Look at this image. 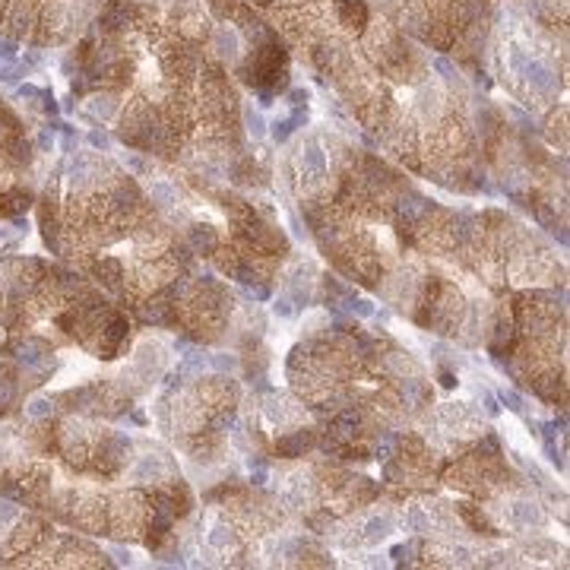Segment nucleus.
Returning <instances> with one entry per match:
<instances>
[{
    "label": "nucleus",
    "mask_w": 570,
    "mask_h": 570,
    "mask_svg": "<svg viewBox=\"0 0 570 570\" xmlns=\"http://www.w3.org/2000/svg\"><path fill=\"white\" fill-rule=\"evenodd\" d=\"M209 368H216V371H238V359L219 352V355H209Z\"/></svg>",
    "instance_id": "4468645a"
},
{
    "label": "nucleus",
    "mask_w": 570,
    "mask_h": 570,
    "mask_svg": "<svg viewBox=\"0 0 570 570\" xmlns=\"http://www.w3.org/2000/svg\"><path fill=\"white\" fill-rule=\"evenodd\" d=\"M504 520L517 532H536L545 526V510L538 504H532V501H513V504H507Z\"/></svg>",
    "instance_id": "f03ea898"
},
{
    "label": "nucleus",
    "mask_w": 570,
    "mask_h": 570,
    "mask_svg": "<svg viewBox=\"0 0 570 570\" xmlns=\"http://www.w3.org/2000/svg\"><path fill=\"white\" fill-rule=\"evenodd\" d=\"M16 520H20V507L10 504V501H0V532H7Z\"/></svg>",
    "instance_id": "ddd939ff"
},
{
    "label": "nucleus",
    "mask_w": 570,
    "mask_h": 570,
    "mask_svg": "<svg viewBox=\"0 0 570 570\" xmlns=\"http://www.w3.org/2000/svg\"><path fill=\"white\" fill-rule=\"evenodd\" d=\"M431 67H434V70H438L440 76H444V80H457V67H453L450 60H444V57H434V60H431Z\"/></svg>",
    "instance_id": "dca6fc26"
},
{
    "label": "nucleus",
    "mask_w": 570,
    "mask_h": 570,
    "mask_svg": "<svg viewBox=\"0 0 570 570\" xmlns=\"http://www.w3.org/2000/svg\"><path fill=\"white\" fill-rule=\"evenodd\" d=\"M352 311L359 314V317H371L374 305H371V301H365V298H359V301H352Z\"/></svg>",
    "instance_id": "412c9836"
},
{
    "label": "nucleus",
    "mask_w": 570,
    "mask_h": 570,
    "mask_svg": "<svg viewBox=\"0 0 570 570\" xmlns=\"http://www.w3.org/2000/svg\"><path fill=\"white\" fill-rule=\"evenodd\" d=\"M86 139H89V146L92 149H111V137H108L105 130H92Z\"/></svg>",
    "instance_id": "f3484780"
},
{
    "label": "nucleus",
    "mask_w": 570,
    "mask_h": 570,
    "mask_svg": "<svg viewBox=\"0 0 570 570\" xmlns=\"http://www.w3.org/2000/svg\"><path fill=\"white\" fill-rule=\"evenodd\" d=\"M120 162H124L130 172H137V174H146V162L139 159V155H133V153H124L120 155Z\"/></svg>",
    "instance_id": "6ab92c4d"
},
{
    "label": "nucleus",
    "mask_w": 570,
    "mask_h": 570,
    "mask_svg": "<svg viewBox=\"0 0 570 570\" xmlns=\"http://www.w3.org/2000/svg\"><path fill=\"white\" fill-rule=\"evenodd\" d=\"M272 314H276V317H292V314H295V305L285 298V295H279L276 305H272Z\"/></svg>",
    "instance_id": "a211bd4d"
},
{
    "label": "nucleus",
    "mask_w": 570,
    "mask_h": 570,
    "mask_svg": "<svg viewBox=\"0 0 570 570\" xmlns=\"http://www.w3.org/2000/svg\"><path fill=\"white\" fill-rule=\"evenodd\" d=\"M298 174L307 184H320L326 178V153L317 139H305V146L298 149Z\"/></svg>",
    "instance_id": "f257e3e1"
},
{
    "label": "nucleus",
    "mask_w": 570,
    "mask_h": 570,
    "mask_svg": "<svg viewBox=\"0 0 570 570\" xmlns=\"http://www.w3.org/2000/svg\"><path fill=\"white\" fill-rule=\"evenodd\" d=\"M434 529L431 517L422 510V507H409V513H405V532H415V536H428V532Z\"/></svg>",
    "instance_id": "1a4fd4ad"
},
{
    "label": "nucleus",
    "mask_w": 570,
    "mask_h": 570,
    "mask_svg": "<svg viewBox=\"0 0 570 570\" xmlns=\"http://www.w3.org/2000/svg\"><path fill=\"white\" fill-rule=\"evenodd\" d=\"M390 532H393V520L387 517H368L365 520V542L368 545H380L384 538H390Z\"/></svg>",
    "instance_id": "0eeeda50"
},
{
    "label": "nucleus",
    "mask_w": 570,
    "mask_h": 570,
    "mask_svg": "<svg viewBox=\"0 0 570 570\" xmlns=\"http://www.w3.org/2000/svg\"><path fill=\"white\" fill-rule=\"evenodd\" d=\"M212 48H216L219 54H225V57H235V54L241 51L238 32H235L232 26H219L216 29V35H212Z\"/></svg>",
    "instance_id": "423d86ee"
},
{
    "label": "nucleus",
    "mask_w": 570,
    "mask_h": 570,
    "mask_svg": "<svg viewBox=\"0 0 570 570\" xmlns=\"http://www.w3.org/2000/svg\"><path fill=\"white\" fill-rule=\"evenodd\" d=\"M111 555L118 557L120 564H130V551H124V548H111Z\"/></svg>",
    "instance_id": "5701e85b"
},
{
    "label": "nucleus",
    "mask_w": 570,
    "mask_h": 570,
    "mask_svg": "<svg viewBox=\"0 0 570 570\" xmlns=\"http://www.w3.org/2000/svg\"><path fill=\"white\" fill-rule=\"evenodd\" d=\"M523 74H526V80H529V86L536 89V92H542V95L555 92L557 80H555V74H551V67L545 64V60L529 57V60H526V67H523Z\"/></svg>",
    "instance_id": "7ed1b4c3"
},
{
    "label": "nucleus",
    "mask_w": 570,
    "mask_h": 570,
    "mask_svg": "<svg viewBox=\"0 0 570 570\" xmlns=\"http://www.w3.org/2000/svg\"><path fill=\"white\" fill-rule=\"evenodd\" d=\"M244 127H247V133H251V139H257V143L270 133L266 130V118L253 105H244Z\"/></svg>",
    "instance_id": "9b49d317"
},
{
    "label": "nucleus",
    "mask_w": 570,
    "mask_h": 570,
    "mask_svg": "<svg viewBox=\"0 0 570 570\" xmlns=\"http://www.w3.org/2000/svg\"><path fill=\"white\" fill-rule=\"evenodd\" d=\"M206 545H209V548H216V551H228V545H235V532H232V526H225V523H212V526H209V532H206Z\"/></svg>",
    "instance_id": "6e6552de"
},
{
    "label": "nucleus",
    "mask_w": 570,
    "mask_h": 570,
    "mask_svg": "<svg viewBox=\"0 0 570 570\" xmlns=\"http://www.w3.org/2000/svg\"><path fill=\"white\" fill-rule=\"evenodd\" d=\"M20 361H22V365H29V368H39L41 361H45V355L39 352V345L29 342V345H22V349H20Z\"/></svg>",
    "instance_id": "2eb2a0df"
},
{
    "label": "nucleus",
    "mask_w": 570,
    "mask_h": 570,
    "mask_svg": "<svg viewBox=\"0 0 570 570\" xmlns=\"http://www.w3.org/2000/svg\"><path fill=\"white\" fill-rule=\"evenodd\" d=\"M390 447H393V434H390V438H384V444H377V459H387Z\"/></svg>",
    "instance_id": "4be33fe9"
},
{
    "label": "nucleus",
    "mask_w": 570,
    "mask_h": 570,
    "mask_svg": "<svg viewBox=\"0 0 570 570\" xmlns=\"http://www.w3.org/2000/svg\"><path fill=\"white\" fill-rule=\"evenodd\" d=\"M146 190H149V197H153V203L162 206V209L178 206V190H174L172 181H165V178H146Z\"/></svg>",
    "instance_id": "39448f33"
},
{
    "label": "nucleus",
    "mask_w": 570,
    "mask_h": 570,
    "mask_svg": "<svg viewBox=\"0 0 570 570\" xmlns=\"http://www.w3.org/2000/svg\"><path fill=\"white\" fill-rule=\"evenodd\" d=\"M54 415V403L51 396H32L26 399V418H32V422H41V418H51Z\"/></svg>",
    "instance_id": "9d476101"
},
{
    "label": "nucleus",
    "mask_w": 570,
    "mask_h": 570,
    "mask_svg": "<svg viewBox=\"0 0 570 570\" xmlns=\"http://www.w3.org/2000/svg\"><path fill=\"white\" fill-rule=\"evenodd\" d=\"M86 108L102 120H111L114 114H118V102H114L111 95H92V99L86 102Z\"/></svg>",
    "instance_id": "f8f14e48"
},
{
    "label": "nucleus",
    "mask_w": 570,
    "mask_h": 570,
    "mask_svg": "<svg viewBox=\"0 0 570 570\" xmlns=\"http://www.w3.org/2000/svg\"><path fill=\"white\" fill-rule=\"evenodd\" d=\"M165 475H168V466L162 463V457H155V453L139 457L137 466L130 469V482H162Z\"/></svg>",
    "instance_id": "20e7f679"
},
{
    "label": "nucleus",
    "mask_w": 570,
    "mask_h": 570,
    "mask_svg": "<svg viewBox=\"0 0 570 570\" xmlns=\"http://www.w3.org/2000/svg\"><path fill=\"white\" fill-rule=\"evenodd\" d=\"M501 399H504V403L510 405L513 412H520V409H523V396H520L517 390H501Z\"/></svg>",
    "instance_id": "aec40b11"
},
{
    "label": "nucleus",
    "mask_w": 570,
    "mask_h": 570,
    "mask_svg": "<svg viewBox=\"0 0 570 570\" xmlns=\"http://www.w3.org/2000/svg\"><path fill=\"white\" fill-rule=\"evenodd\" d=\"M39 146H41V149L54 146V137H48V133H41V137H39Z\"/></svg>",
    "instance_id": "b1692460"
}]
</instances>
